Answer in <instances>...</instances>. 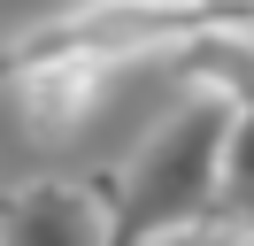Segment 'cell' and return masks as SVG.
Wrapping results in <instances>:
<instances>
[{
  "label": "cell",
  "mask_w": 254,
  "mask_h": 246,
  "mask_svg": "<svg viewBox=\"0 0 254 246\" xmlns=\"http://www.w3.org/2000/svg\"><path fill=\"white\" fill-rule=\"evenodd\" d=\"M231 246H254V223H247V231H239V239H231Z\"/></svg>",
  "instance_id": "cell-6"
},
{
  "label": "cell",
  "mask_w": 254,
  "mask_h": 246,
  "mask_svg": "<svg viewBox=\"0 0 254 246\" xmlns=\"http://www.w3.org/2000/svg\"><path fill=\"white\" fill-rule=\"evenodd\" d=\"M223 215H254V100H239L231 154H223Z\"/></svg>",
  "instance_id": "cell-4"
},
{
  "label": "cell",
  "mask_w": 254,
  "mask_h": 246,
  "mask_svg": "<svg viewBox=\"0 0 254 246\" xmlns=\"http://www.w3.org/2000/svg\"><path fill=\"white\" fill-rule=\"evenodd\" d=\"M116 62H23V69H0V85H16L23 116L47 123V131H77L116 85Z\"/></svg>",
  "instance_id": "cell-3"
},
{
  "label": "cell",
  "mask_w": 254,
  "mask_h": 246,
  "mask_svg": "<svg viewBox=\"0 0 254 246\" xmlns=\"http://www.w3.org/2000/svg\"><path fill=\"white\" fill-rule=\"evenodd\" d=\"M146 246H231V239L208 231V223H185V231H162V239H146Z\"/></svg>",
  "instance_id": "cell-5"
},
{
  "label": "cell",
  "mask_w": 254,
  "mask_h": 246,
  "mask_svg": "<svg viewBox=\"0 0 254 246\" xmlns=\"http://www.w3.org/2000/svg\"><path fill=\"white\" fill-rule=\"evenodd\" d=\"M0 246H116V184L39 177L0 192Z\"/></svg>",
  "instance_id": "cell-2"
},
{
  "label": "cell",
  "mask_w": 254,
  "mask_h": 246,
  "mask_svg": "<svg viewBox=\"0 0 254 246\" xmlns=\"http://www.w3.org/2000/svg\"><path fill=\"white\" fill-rule=\"evenodd\" d=\"M239 100L216 92H185L170 123L131 154V169L116 177V246H146L162 231L208 223V208H223V154H231Z\"/></svg>",
  "instance_id": "cell-1"
}]
</instances>
